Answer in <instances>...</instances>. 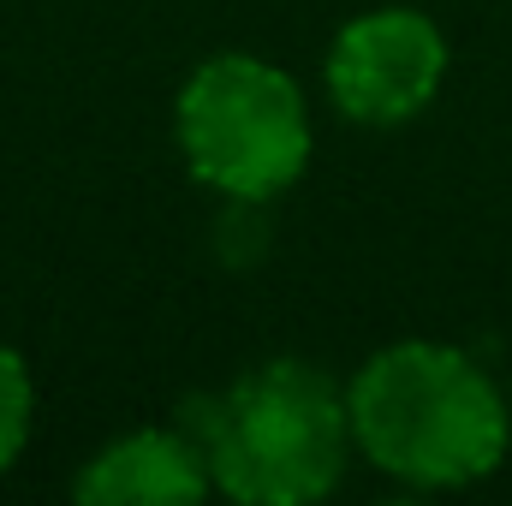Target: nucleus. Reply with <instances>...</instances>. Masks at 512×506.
I'll return each instance as SVG.
<instances>
[{"instance_id": "obj_1", "label": "nucleus", "mask_w": 512, "mask_h": 506, "mask_svg": "<svg viewBox=\"0 0 512 506\" xmlns=\"http://www.w3.org/2000/svg\"><path fill=\"white\" fill-rule=\"evenodd\" d=\"M179 423L197 435L215 489L245 506L322 501L358 453L346 387L310 358L251 364L221 393L191 399Z\"/></svg>"}, {"instance_id": "obj_2", "label": "nucleus", "mask_w": 512, "mask_h": 506, "mask_svg": "<svg viewBox=\"0 0 512 506\" xmlns=\"http://www.w3.org/2000/svg\"><path fill=\"white\" fill-rule=\"evenodd\" d=\"M358 453L411 489H465L507 459V399L459 346L399 340L346 381Z\"/></svg>"}, {"instance_id": "obj_3", "label": "nucleus", "mask_w": 512, "mask_h": 506, "mask_svg": "<svg viewBox=\"0 0 512 506\" xmlns=\"http://www.w3.org/2000/svg\"><path fill=\"white\" fill-rule=\"evenodd\" d=\"M173 137L191 179L233 203H268L310 167L304 90L256 54L203 60L173 102Z\"/></svg>"}, {"instance_id": "obj_4", "label": "nucleus", "mask_w": 512, "mask_h": 506, "mask_svg": "<svg viewBox=\"0 0 512 506\" xmlns=\"http://www.w3.org/2000/svg\"><path fill=\"white\" fill-rule=\"evenodd\" d=\"M447 78V36L429 12L376 6L340 24L328 48V96L358 126H405Z\"/></svg>"}, {"instance_id": "obj_5", "label": "nucleus", "mask_w": 512, "mask_h": 506, "mask_svg": "<svg viewBox=\"0 0 512 506\" xmlns=\"http://www.w3.org/2000/svg\"><path fill=\"white\" fill-rule=\"evenodd\" d=\"M215 489L209 459L185 423L173 429H131L108 441L72 483L90 506H191Z\"/></svg>"}, {"instance_id": "obj_6", "label": "nucleus", "mask_w": 512, "mask_h": 506, "mask_svg": "<svg viewBox=\"0 0 512 506\" xmlns=\"http://www.w3.org/2000/svg\"><path fill=\"white\" fill-rule=\"evenodd\" d=\"M36 429V376L24 364V352L0 346V477L24 459Z\"/></svg>"}]
</instances>
